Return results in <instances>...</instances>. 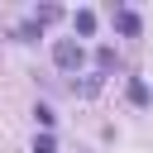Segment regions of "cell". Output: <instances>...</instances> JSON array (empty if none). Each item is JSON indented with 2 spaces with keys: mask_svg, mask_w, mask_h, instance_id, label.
Listing matches in <instances>:
<instances>
[{
  "mask_svg": "<svg viewBox=\"0 0 153 153\" xmlns=\"http://www.w3.org/2000/svg\"><path fill=\"white\" fill-rule=\"evenodd\" d=\"M53 62H57L62 72H76V67L86 62V53H81V43H72V38H57V43H53Z\"/></svg>",
  "mask_w": 153,
  "mask_h": 153,
  "instance_id": "1",
  "label": "cell"
},
{
  "mask_svg": "<svg viewBox=\"0 0 153 153\" xmlns=\"http://www.w3.org/2000/svg\"><path fill=\"white\" fill-rule=\"evenodd\" d=\"M115 24H120L124 33H139V14H134V10H120V14H115Z\"/></svg>",
  "mask_w": 153,
  "mask_h": 153,
  "instance_id": "2",
  "label": "cell"
},
{
  "mask_svg": "<svg viewBox=\"0 0 153 153\" xmlns=\"http://www.w3.org/2000/svg\"><path fill=\"white\" fill-rule=\"evenodd\" d=\"M96 29V14L91 10H76V33H91Z\"/></svg>",
  "mask_w": 153,
  "mask_h": 153,
  "instance_id": "3",
  "label": "cell"
},
{
  "mask_svg": "<svg viewBox=\"0 0 153 153\" xmlns=\"http://www.w3.org/2000/svg\"><path fill=\"white\" fill-rule=\"evenodd\" d=\"M33 115H38V124H43V129H53V120H57V115H53V110H48V105H38V110H33Z\"/></svg>",
  "mask_w": 153,
  "mask_h": 153,
  "instance_id": "4",
  "label": "cell"
},
{
  "mask_svg": "<svg viewBox=\"0 0 153 153\" xmlns=\"http://www.w3.org/2000/svg\"><path fill=\"white\" fill-rule=\"evenodd\" d=\"M57 143H53V134H38V153H53Z\"/></svg>",
  "mask_w": 153,
  "mask_h": 153,
  "instance_id": "5",
  "label": "cell"
}]
</instances>
